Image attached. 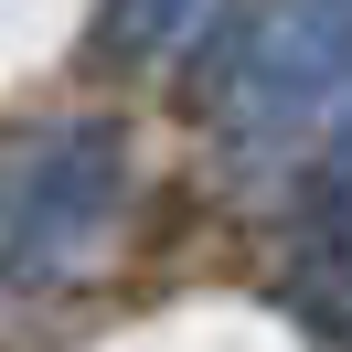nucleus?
I'll return each instance as SVG.
<instances>
[{"mask_svg": "<svg viewBox=\"0 0 352 352\" xmlns=\"http://www.w3.org/2000/svg\"><path fill=\"white\" fill-rule=\"evenodd\" d=\"M309 245H320L331 288H352V118H342V139H331L320 182H309Z\"/></svg>", "mask_w": 352, "mask_h": 352, "instance_id": "3", "label": "nucleus"}, {"mask_svg": "<svg viewBox=\"0 0 352 352\" xmlns=\"http://www.w3.org/2000/svg\"><path fill=\"white\" fill-rule=\"evenodd\" d=\"M342 86H352V0H288L278 22L245 43V75H235V107L224 118H235L245 150H267L299 118H320Z\"/></svg>", "mask_w": 352, "mask_h": 352, "instance_id": "2", "label": "nucleus"}, {"mask_svg": "<svg viewBox=\"0 0 352 352\" xmlns=\"http://www.w3.org/2000/svg\"><path fill=\"white\" fill-rule=\"evenodd\" d=\"M118 182H129V139H118L107 118L43 129L22 160H11V182H0V267H11V278L65 267L75 245L118 214Z\"/></svg>", "mask_w": 352, "mask_h": 352, "instance_id": "1", "label": "nucleus"}, {"mask_svg": "<svg viewBox=\"0 0 352 352\" xmlns=\"http://www.w3.org/2000/svg\"><path fill=\"white\" fill-rule=\"evenodd\" d=\"M192 22V0H129V32L139 43H160V32H182Z\"/></svg>", "mask_w": 352, "mask_h": 352, "instance_id": "4", "label": "nucleus"}]
</instances>
